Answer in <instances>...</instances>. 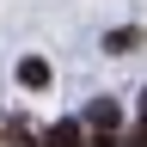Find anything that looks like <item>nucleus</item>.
<instances>
[{"instance_id": "obj_1", "label": "nucleus", "mask_w": 147, "mask_h": 147, "mask_svg": "<svg viewBox=\"0 0 147 147\" xmlns=\"http://www.w3.org/2000/svg\"><path fill=\"white\" fill-rule=\"evenodd\" d=\"M117 123H123L117 98H92V104H86V129H98V135H117Z\"/></svg>"}, {"instance_id": "obj_2", "label": "nucleus", "mask_w": 147, "mask_h": 147, "mask_svg": "<svg viewBox=\"0 0 147 147\" xmlns=\"http://www.w3.org/2000/svg\"><path fill=\"white\" fill-rule=\"evenodd\" d=\"M49 80H55V67L43 55H25V61H18V86L25 92H49Z\"/></svg>"}, {"instance_id": "obj_3", "label": "nucleus", "mask_w": 147, "mask_h": 147, "mask_svg": "<svg viewBox=\"0 0 147 147\" xmlns=\"http://www.w3.org/2000/svg\"><path fill=\"white\" fill-rule=\"evenodd\" d=\"M43 147H86V123H74V117L55 123L49 135H43Z\"/></svg>"}, {"instance_id": "obj_4", "label": "nucleus", "mask_w": 147, "mask_h": 147, "mask_svg": "<svg viewBox=\"0 0 147 147\" xmlns=\"http://www.w3.org/2000/svg\"><path fill=\"white\" fill-rule=\"evenodd\" d=\"M104 49H110V55H129V49H141V31H135V25H117V31L104 37Z\"/></svg>"}, {"instance_id": "obj_5", "label": "nucleus", "mask_w": 147, "mask_h": 147, "mask_svg": "<svg viewBox=\"0 0 147 147\" xmlns=\"http://www.w3.org/2000/svg\"><path fill=\"white\" fill-rule=\"evenodd\" d=\"M86 147H123V135H98V129H86Z\"/></svg>"}, {"instance_id": "obj_6", "label": "nucleus", "mask_w": 147, "mask_h": 147, "mask_svg": "<svg viewBox=\"0 0 147 147\" xmlns=\"http://www.w3.org/2000/svg\"><path fill=\"white\" fill-rule=\"evenodd\" d=\"M123 147H147V123H141V117H135V129H129V141H123Z\"/></svg>"}, {"instance_id": "obj_7", "label": "nucleus", "mask_w": 147, "mask_h": 147, "mask_svg": "<svg viewBox=\"0 0 147 147\" xmlns=\"http://www.w3.org/2000/svg\"><path fill=\"white\" fill-rule=\"evenodd\" d=\"M141 123H147V92H141Z\"/></svg>"}, {"instance_id": "obj_8", "label": "nucleus", "mask_w": 147, "mask_h": 147, "mask_svg": "<svg viewBox=\"0 0 147 147\" xmlns=\"http://www.w3.org/2000/svg\"><path fill=\"white\" fill-rule=\"evenodd\" d=\"M0 147H6V129H0Z\"/></svg>"}]
</instances>
